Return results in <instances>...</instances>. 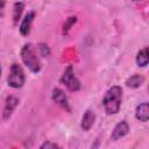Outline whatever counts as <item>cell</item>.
Returning <instances> with one entry per match:
<instances>
[{"mask_svg": "<svg viewBox=\"0 0 149 149\" xmlns=\"http://www.w3.org/2000/svg\"><path fill=\"white\" fill-rule=\"evenodd\" d=\"M122 104V88L119 85L111 86L102 97V107L107 115H114L120 112Z\"/></svg>", "mask_w": 149, "mask_h": 149, "instance_id": "1", "label": "cell"}, {"mask_svg": "<svg viewBox=\"0 0 149 149\" xmlns=\"http://www.w3.org/2000/svg\"><path fill=\"white\" fill-rule=\"evenodd\" d=\"M20 57L22 63L26 65V68L33 72V73H38L42 69L41 65V61L37 56L36 50L34 49L31 43H26L21 50H20Z\"/></svg>", "mask_w": 149, "mask_h": 149, "instance_id": "2", "label": "cell"}, {"mask_svg": "<svg viewBox=\"0 0 149 149\" xmlns=\"http://www.w3.org/2000/svg\"><path fill=\"white\" fill-rule=\"evenodd\" d=\"M26 83V74L22 66L17 63H13L9 69V74L7 77V85L12 88H21Z\"/></svg>", "mask_w": 149, "mask_h": 149, "instance_id": "3", "label": "cell"}, {"mask_svg": "<svg viewBox=\"0 0 149 149\" xmlns=\"http://www.w3.org/2000/svg\"><path fill=\"white\" fill-rule=\"evenodd\" d=\"M61 83L63 85H65V87L71 91V92H77L80 90L81 84L80 80L77 78V76L74 74V70L72 65H68L61 77Z\"/></svg>", "mask_w": 149, "mask_h": 149, "instance_id": "4", "label": "cell"}, {"mask_svg": "<svg viewBox=\"0 0 149 149\" xmlns=\"http://www.w3.org/2000/svg\"><path fill=\"white\" fill-rule=\"evenodd\" d=\"M51 99L54 102H56L58 106H61L62 108H64L65 111L70 112L71 108H70V104H69V99H68V95L65 94V92L59 88V87H55L51 92Z\"/></svg>", "mask_w": 149, "mask_h": 149, "instance_id": "5", "label": "cell"}, {"mask_svg": "<svg viewBox=\"0 0 149 149\" xmlns=\"http://www.w3.org/2000/svg\"><path fill=\"white\" fill-rule=\"evenodd\" d=\"M19 102H20L19 98H16L15 95H8L6 98L5 106H3V109H2V119L5 121H7L12 116V114L15 111V108L17 107Z\"/></svg>", "mask_w": 149, "mask_h": 149, "instance_id": "6", "label": "cell"}, {"mask_svg": "<svg viewBox=\"0 0 149 149\" xmlns=\"http://www.w3.org/2000/svg\"><path fill=\"white\" fill-rule=\"evenodd\" d=\"M129 133V125L127 121L122 120V121H119L113 130H112V134H111V140L112 141H118V140H121L122 137H125L127 134Z\"/></svg>", "mask_w": 149, "mask_h": 149, "instance_id": "7", "label": "cell"}, {"mask_svg": "<svg viewBox=\"0 0 149 149\" xmlns=\"http://www.w3.org/2000/svg\"><path fill=\"white\" fill-rule=\"evenodd\" d=\"M34 19H35V12H34V10L28 12V13L23 16V19H21V23H20V26H19V30H20V34H21L22 36H28V35H29Z\"/></svg>", "mask_w": 149, "mask_h": 149, "instance_id": "8", "label": "cell"}, {"mask_svg": "<svg viewBox=\"0 0 149 149\" xmlns=\"http://www.w3.org/2000/svg\"><path fill=\"white\" fill-rule=\"evenodd\" d=\"M94 122H95V113L93 111H91V109H87L81 116L80 127H81V129L84 132H88L93 127Z\"/></svg>", "mask_w": 149, "mask_h": 149, "instance_id": "9", "label": "cell"}, {"mask_svg": "<svg viewBox=\"0 0 149 149\" xmlns=\"http://www.w3.org/2000/svg\"><path fill=\"white\" fill-rule=\"evenodd\" d=\"M135 118L141 122H147L149 119V104L143 101L136 106L135 109Z\"/></svg>", "mask_w": 149, "mask_h": 149, "instance_id": "10", "label": "cell"}, {"mask_svg": "<svg viewBox=\"0 0 149 149\" xmlns=\"http://www.w3.org/2000/svg\"><path fill=\"white\" fill-rule=\"evenodd\" d=\"M144 83V77L140 73H135L132 74L130 77H128L126 79V86L129 88H139L140 86H142V84Z\"/></svg>", "mask_w": 149, "mask_h": 149, "instance_id": "11", "label": "cell"}, {"mask_svg": "<svg viewBox=\"0 0 149 149\" xmlns=\"http://www.w3.org/2000/svg\"><path fill=\"white\" fill-rule=\"evenodd\" d=\"M135 62L137 64V66L140 68H146L149 63V55H148V47L142 48L141 50L137 51L136 57H135Z\"/></svg>", "mask_w": 149, "mask_h": 149, "instance_id": "12", "label": "cell"}, {"mask_svg": "<svg viewBox=\"0 0 149 149\" xmlns=\"http://www.w3.org/2000/svg\"><path fill=\"white\" fill-rule=\"evenodd\" d=\"M23 9H24V3L21 1L15 2L13 5V23H14V26L19 24V21L21 20V15H22Z\"/></svg>", "mask_w": 149, "mask_h": 149, "instance_id": "13", "label": "cell"}, {"mask_svg": "<svg viewBox=\"0 0 149 149\" xmlns=\"http://www.w3.org/2000/svg\"><path fill=\"white\" fill-rule=\"evenodd\" d=\"M76 21H77V17H76V16H70V17L66 19V21H65V23H64V26H63V34H64V35L68 34V31H69V30L71 29V27L76 23Z\"/></svg>", "mask_w": 149, "mask_h": 149, "instance_id": "14", "label": "cell"}, {"mask_svg": "<svg viewBox=\"0 0 149 149\" xmlns=\"http://www.w3.org/2000/svg\"><path fill=\"white\" fill-rule=\"evenodd\" d=\"M37 50H38L40 56H42V57H47V56L50 55V49H49L47 43H42V42L38 43L37 44Z\"/></svg>", "mask_w": 149, "mask_h": 149, "instance_id": "15", "label": "cell"}, {"mask_svg": "<svg viewBox=\"0 0 149 149\" xmlns=\"http://www.w3.org/2000/svg\"><path fill=\"white\" fill-rule=\"evenodd\" d=\"M38 149H63L59 144H57L56 142H52V141H45L43 142Z\"/></svg>", "mask_w": 149, "mask_h": 149, "instance_id": "16", "label": "cell"}, {"mask_svg": "<svg viewBox=\"0 0 149 149\" xmlns=\"http://www.w3.org/2000/svg\"><path fill=\"white\" fill-rule=\"evenodd\" d=\"M5 6H6V2H5V1H0V17H2V16H3Z\"/></svg>", "mask_w": 149, "mask_h": 149, "instance_id": "17", "label": "cell"}, {"mask_svg": "<svg viewBox=\"0 0 149 149\" xmlns=\"http://www.w3.org/2000/svg\"><path fill=\"white\" fill-rule=\"evenodd\" d=\"M1 72H2V68H1V64H0V77H1Z\"/></svg>", "mask_w": 149, "mask_h": 149, "instance_id": "18", "label": "cell"}]
</instances>
